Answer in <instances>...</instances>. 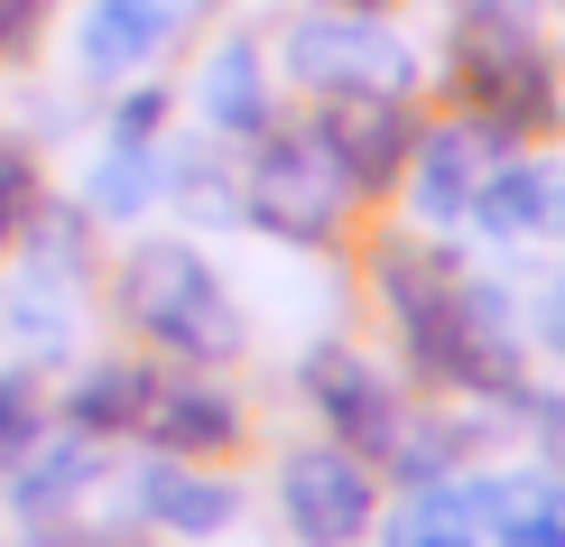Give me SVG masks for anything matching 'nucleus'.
<instances>
[{
  "mask_svg": "<svg viewBox=\"0 0 565 547\" xmlns=\"http://www.w3.org/2000/svg\"><path fill=\"white\" fill-rule=\"evenodd\" d=\"M297 390H306V409L334 427V445H352L362 464H390L398 427H408V399H398V380L362 344H316L297 362Z\"/></svg>",
  "mask_w": 565,
  "mask_h": 547,
  "instance_id": "7",
  "label": "nucleus"
},
{
  "mask_svg": "<svg viewBox=\"0 0 565 547\" xmlns=\"http://www.w3.org/2000/svg\"><path fill=\"white\" fill-rule=\"evenodd\" d=\"M130 502L149 529H177V538H223L232 519H242V483H223V473L185 464V455H149L130 473Z\"/></svg>",
  "mask_w": 565,
  "mask_h": 547,
  "instance_id": "13",
  "label": "nucleus"
},
{
  "mask_svg": "<svg viewBox=\"0 0 565 547\" xmlns=\"http://www.w3.org/2000/svg\"><path fill=\"white\" fill-rule=\"evenodd\" d=\"M520 409L537 418V436H547L556 455H565V390H520Z\"/></svg>",
  "mask_w": 565,
  "mask_h": 547,
  "instance_id": "23",
  "label": "nucleus"
},
{
  "mask_svg": "<svg viewBox=\"0 0 565 547\" xmlns=\"http://www.w3.org/2000/svg\"><path fill=\"white\" fill-rule=\"evenodd\" d=\"M29 213H38V177H29V158H19V139L0 130V242L29 232Z\"/></svg>",
  "mask_w": 565,
  "mask_h": 547,
  "instance_id": "22",
  "label": "nucleus"
},
{
  "mask_svg": "<svg viewBox=\"0 0 565 547\" xmlns=\"http://www.w3.org/2000/svg\"><path fill=\"white\" fill-rule=\"evenodd\" d=\"M121 316L158 353H177V362H195V371L242 362V344H250V325H242V306H232L223 270L195 242H139L121 260Z\"/></svg>",
  "mask_w": 565,
  "mask_h": 547,
  "instance_id": "3",
  "label": "nucleus"
},
{
  "mask_svg": "<svg viewBox=\"0 0 565 547\" xmlns=\"http://www.w3.org/2000/svg\"><path fill=\"white\" fill-rule=\"evenodd\" d=\"M445 93L463 122H482L501 149L565 122V65L547 56L529 0H455V46H445Z\"/></svg>",
  "mask_w": 565,
  "mask_h": 547,
  "instance_id": "2",
  "label": "nucleus"
},
{
  "mask_svg": "<svg viewBox=\"0 0 565 547\" xmlns=\"http://www.w3.org/2000/svg\"><path fill=\"white\" fill-rule=\"evenodd\" d=\"M149 390H158L149 362H93V371L75 380V399H65V418H75L84 436H139Z\"/></svg>",
  "mask_w": 565,
  "mask_h": 547,
  "instance_id": "17",
  "label": "nucleus"
},
{
  "mask_svg": "<svg viewBox=\"0 0 565 547\" xmlns=\"http://www.w3.org/2000/svg\"><path fill=\"white\" fill-rule=\"evenodd\" d=\"M195 112H204V130L232 139V149H250L269 122H278V103H269V56L250 38H223L214 56H204V84H195Z\"/></svg>",
  "mask_w": 565,
  "mask_h": 547,
  "instance_id": "14",
  "label": "nucleus"
},
{
  "mask_svg": "<svg viewBox=\"0 0 565 547\" xmlns=\"http://www.w3.org/2000/svg\"><path fill=\"white\" fill-rule=\"evenodd\" d=\"M501 168V139H491L482 122H436V130H417V149H408V213L427 232H455V223H473V196H482V177Z\"/></svg>",
  "mask_w": 565,
  "mask_h": 547,
  "instance_id": "8",
  "label": "nucleus"
},
{
  "mask_svg": "<svg viewBox=\"0 0 565 547\" xmlns=\"http://www.w3.org/2000/svg\"><path fill=\"white\" fill-rule=\"evenodd\" d=\"M352 204L362 196H352V177L334 168L316 112H306V122H269L260 139H250V158H242V223H260L269 242L324 251V242H343Z\"/></svg>",
  "mask_w": 565,
  "mask_h": 547,
  "instance_id": "4",
  "label": "nucleus"
},
{
  "mask_svg": "<svg viewBox=\"0 0 565 547\" xmlns=\"http://www.w3.org/2000/svg\"><path fill=\"white\" fill-rule=\"evenodd\" d=\"M482 538L491 547H565V473L520 464V473H482Z\"/></svg>",
  "mask_w": 565,
  "mask_h": 547,
  "instance_id": "15",
  "label": "nucleus"
},
{
  "mask_svg": "<svg viewBox=\"0 0 565 547\" xmlns=\"http://www.w3.org/2000/svg\"><path fill=\"white\" fill-rule=\"evenodd\" d=\"M473 232H491V242H565V158L501 149V168L473 196Z\"/></svg>",
  "mask_w": 565,
  "mask_h": 547,
  "instance_id": "12",
  "label": "nucleus"
},
{
  "mask_svg": "<svg viewBox=\"0 0 565 547\" xmlns=\"http://www.w3.org/2000/svg\"><path fill=\"white\" fill-rule=\"evenodd\" d=\"M185 0H84V19H75V65L93 84H130V75H149L158 56H168V38L185 29Z\"/></svg>",
  "mask_w": 565,
  "mask_h": 547,
  "instance_id": "10",
  "label": "nucleus"
},
{
  "mask_svg": "<svg viewBox=\"0 0 565 547\" xmlns=\"http://www.w3.org/2000/svg\"><path fill=\"white\" fill-rule=\"evenodd\" d=\"M93 445L103 436H56V445H29V455H19V483H10V502L29 511V519H46V511H65L75 502V492L93 483V473H103V455H93Z\"/></svg>",
  "mask_w": 565,
  "mask_h": 547,
  "instance_id": "19",
  "label": "nucleus"
},
{
  "mask_svg": "<svg viewBox=\"0 0 565 547\" xmlns=\"http://www.w3.org/2000/svg\"><path fill=\"white\" fill-rule=\"evenodd\" d=\"M38 427H46V399H38V380L29 371H0V464H19L38 445Z\"/></svg>",
  "mask_w": 565,
  "mask_h": 547,
  "instance_id": "20",
  "label": "nucleus"
},
{
  "mask_svg": "<svg viewBox=\"0 0 565 547\" xmlns=\"http://www.w3.org/2000/svg\"><path fill=\"white\" fill-rule=\"evenodd\" d=\"M29 19H38V0H0V56H10V46L29 38Z\"/></svg>",
  "mask_w": 565,
  "mask_h": 547,
  "instance_id": "24",
  "label": "nucleus"
},
{
  "mask_svg": "<svg viewBox=\"0 0 565 547\" xmlns=\"http://www.w3.org/2000/svg\"><path fill=\"white\" fill-rule=\"evenodd\" d=\"M158 196H168V149H158V139L111 130V139H103V168H93V213L130 223V213H149Z\"/></svg>",
  "mask_w": 565,
  "mask_h": 547,
  "instance_id": "18",
  "label": "nucleus"
},
{
  "mask_svg": "<svg viewBox=\"0 0 565 547\" xmlns=\"http://www.w3.org/2000/svg\"><path fill=\"white\" fill-rule=\"evenodd\" d=\"M139 436H149V455H185V464H204V455H232V445L250 436V418H242V399H232L223 380H204V371L168 380V371H158Z\"/></svg>",
  "mask_w": 565,
  "mask_h": 547,
  "instance_id": "11",
  "label": "nucleus"
},
{
  "mask_svg": "<svg viewBox=\"0 0 565 547\" xmlns=\"http://www.w3.org/2000/svg\"><path fill=\"white\" fill-rule=\"evenodd\" d=\"M324 10H398V0H324Z\"/></svg>",
  "mask_w": 565,
  "mask_h": 547,
  "instance_id": "25",
  "label": "nucleus"
},
{
  "mask_svg": "<svg viewBox=\"0 0 565 547\" xmlns=\"http://www.w3.org/2000/svg\"><path fill=\"white\" fill-rule=\"evenodd\" d=\"M316 130L324 149H334V168L352 177V196H390L398 177H408V149H417V122L398 93H334V103H316Z\"/></svg>",
  "mask_w": 565,
  "mask_h": 547,
  "instance_id": "9",
  "label": "nucleus"
},
{
  "mask_svg": "<svg viewBox=\"0 0 565 547\" xmlns=\"http://www.w3.org/2000/svg\"><path fill=\"white\" fill-rule=\"evenodd\" d=\"M520 325H529L537 353H556V362H565V270H547V278L520 297Z\"/></svg>",
  "mask_w": 565,
  "mask_h": 547,
  "instance_id": "21",
  "label": "nucleus"
},
{
  "mask_svg": "<svg viewBox=\"0 0 565 547\" xmlns=\"http://www.w3.org/2000/svg\"><path fill=\"white\" fill-rule=\"evenodd\" d=\"M278 65H288V84H306L316 103H334V93H398V103H408V93L427 84V65H417V46L390 29V10H324V0L288 19Z\"/></svg>",
  "mask_w": 565,
  "mask_h": 547,
  "instance_id": "5",
  "label": "nucleus"
},
{
  "mask_svg": "<svg viewBox=\"0 0 565 547\" xmlns=\"http://www.w3.org/2000/svg\"><path fill=\"white\" fill-rule=\"evenodd\" d=\"M371 297H381L398 362H408L427 390L455 399H510L520 409L529 390V325L520 297L501 278L463 270L445 251V232H381L371 242Z\"/></svg>",
  "mask_w": 565,
  "mask_h": 547,
  "instance_id": "1",
  "label": "nucleus"
},
{
  "mask_svg": "<svg viewBox=\"0 0 565 547\" xmlns=\"http://www.w3.org/2000/svg\"><path fill=\"white\" fill-rule=\"evenodd\" d=\"M278 519H288V538H306V547L371 538L381 529V464H362L334 436L297 445V455L278 464Z\"/></svg>",
  "mask_w": 565,
  "mask_h": 547,
  "instance_id": "6",
  "label": "nucleus"
},
{
  "mask_svg": "<svg viewBox=\"0 0 565 547\" xmlns=\"http://www.w3.org/2000/svg\"><path fill=\"white\" fill-rule=\"evenodd\" d=\"M482 473H445V483H417V502L390 511L381 547H482Z\"/></svg>",
  "mask_w": 565,
  "mask_h": 547,
  "instance_id": "16",
  "label": "nucleus"
}]
</instances>
